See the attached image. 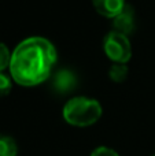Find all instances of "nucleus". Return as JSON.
<instances>
[{
    "mask_svg": "<svg viewBox=\"0 0 155 156\" xmlns=\"http://www.w3.org/2000/svg\"><path fill=\"white\" fill-rule=\"evenodd\" d=\"M153 156H155V155H153Z\"/></svg>",
    "mask_w": 155,
    "mask_h": 156,
    "instance_id": "nucleus-12",
    "label": "nucleus"
},
{
    "mask_svg": "<svg viewBox=\"0 0 155 156\" xmlns=\"http://www.w3.org/2000/svg\"><path fill=\"white\" fill-rule=\"evenodd\" d=\"M77 85V77L74 76L73 71L63 69L55 73L52 78V88L58 93H69L71 92Z\"/></svg>",
    "mask_w": 155,
    "mask_h": 156,
    "instance_id": "nucleus-5",
    "label": "nucleus"
},
{
    "mask_svg": "<svg viewBox=\"0 0 155 156\" xmlns=\"http://www.w3.org/2000/svg\"><path fill=\"white\" fill-rule=\"evenodd\" d=\"M109 77L111 78L114 82H122L128 77V66L124 63H113L110 66Z\"/></svg>",
    "mask_w": 155,
    "mask_h": 156,
    "instance_id": "nucleus-8",
    "label": "nucleus"
},
{
    "mask_svg": "<svg viewBox=\"0 0 155 156\" xmlns=\"http://www.w3.org/2000/svg\"><path fill=\"white\" fill-rule=\"evenodd\" d=\"M93 7L106 18H115L125 8V0H92Z\"/></svg>",
    "mask_w": 155,
    "mask_h": 156,
    "instance_id": "nucleus-6",
    "label": "nucleus"
},
{
    "mask_svg": "<svg viewBox=\"0 0 155 156\" xmlns=\"http://www.w3.org/2000/svg\"><path fill=\"white\" fill-rule=\"evenodd\" d=\"M113 27H114V32L121 33L124 36L132 34L135 32V27H136L133 7L126 4L125 8L115 18H113Z\"/></svg>",
    "mask_w": 155,
    "mask_h": 156,
    "instance_id": "nucleus-4",
    "label": "nucleus"
},
{
    "mask_svg": "<svg viewBox=\"0 0 155 156\" xmlns=\"http://www.w3.org/2000/svg\"><path fill=\"white\" fill-rule=\"evenodd\" d=\"M91 156H120L114 149L107 148V147H99L91 154Z\"/></svg>",
    "mask_w": 155,
    "mask_h": 156,
    "instance_id": "nucleus-11",
    "label": "nucleus"
},
{
    "mask_svg": "<svg viewBox=\"0 0 155 156\" xmlns=\"http://www.w3.org/2000/svg\"><path fill=\"white\" fill-rule=\"evenodd\" d=\"M10 62H11V52L7 48V45L3 43H0V73L10 67Z\"/></svg>",
    "mask_w": 155,
    "mask_h": 156,
    "instance_id": "nucleus-9",
    "label": "nucleus"
},
{
    "mask_svg": "<svg viewBox=\"0 0 155 156\" xmlns=\"http://www.w3.org/2000/svg\"><path fill=\"white\" fill-rule=\"evenodd\" d=\"M63 119L71 126L87 127L96 123L102 116V105L98 100L78 96L70 99L62 111Z\"/></svg>",
    "mask_w": 155,
    "mask_h": 156,
    "instance_id": "nucleus-2",
    "label": "nucleus"
},
{
    "mask_svg": "<svg viewBox=\"0 0 155 156\" xmlns=\"http://www.w3.org/2000/svg\"><path fill=\"white\" fill-rule=\"evenodd\" d=\"M56 62V49L44 37H29L11 52L10 74L18 85L36 86L44 82Z\"/></svg>",
    "mask_w": 155,
    "mask_h": 156,
    "instance_id": "nucleus-1",
    "label": "nucleus"
},
{
    "mask_svg": "<svg viewBox=\"0 0 155 156\" xmlns=\"http://www.w3.org/2000/svg\"><path fill=\"white\" fill-rule=\"evenodd\" d=\"M13 89V82L11 78L4 73H0V97L7 96Z\"/></svg>",
    "mask_w": 155,
    "mask_h": 156,
    "instance_id": "nucleus-10",
    "label": "nucleus"
},
{
    "mask_svg": "<svg viewBox=\"0 0 155 156\" xmlns=\"http://www.w3.org/2000/svg\"><path fill=\"white\" fill-rule=\"evenodd\" d=\"M18 145L10 136L0 134V156H16Z\"/></svg>",
    "mask_w": 155,
    "mask_h": 156,
    "instance_id": "nucleus-7",
    "label": "nucleus"
},
{
    "mask_svg": "<svg viewBox=\"0 0 155 156\" xmlns=\"http://www.w3.org/2000/svg\"><path fill=\"white\" fill-rule=\"evenodd\" d=\"M103 49L106 56L114 63L125 65L132 58V45L128 36H124L114 30L104 37Z\"/></svg>",
    "mask_w": 155,
    "mask_h": 156,
    "instance_id": "nucleus-3",
    "label": "nucleus"
}]
</instances>
